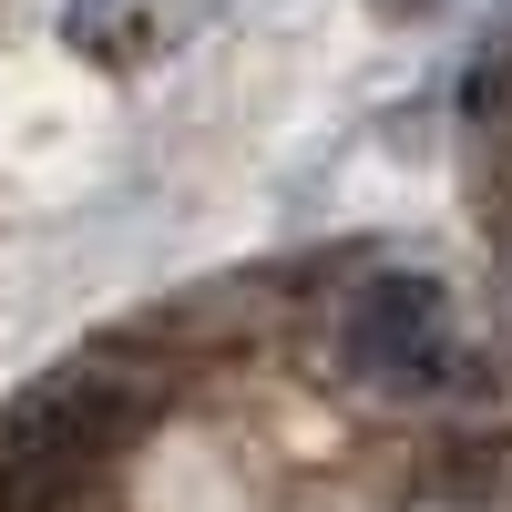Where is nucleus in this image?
Wrapping results in <instances>:
<instances>
[{"label": "nucleus", "mask_w": 512, "mask_h": 512, "mask_svg": "<svg viewBox=\"0 0 512 512\" xmlns=\"http://www.w3.org/2000/svg\"><path fill=\"white\" fill-rule=\"evenodd\" d=\"M338 349H349V369L369 379V390H441V379L461 369V338H451V297L431 277H369L349 297V318H338Z\"/></svg>", "instance_id": "obj_1"}, {"label": "nucleus", "mask_w": 512, "mask_h": 512, "mask_svg": "<svg viewBox=\"0 0 512 512\" xmlns=\"http://www.w3.org/2000/svg\"><path fill=\"white\" fill-rule=\"evenodd\" d=\"M216 0H62V52L93 72H144L164 52H185Z\"/></svg>", "instance_id": "obj_2"}, {"label": "nucleus", "mask_w": 512, "mask_h": 512, "mask_svg": "<svg viewBox=\"0 0 512 512\" xmlns=\"http://www.w3.org/2000/svg\"><path fill=\"white\" fill-rule=\"evenodd\" d=\"M93 461H72L52 441H31L21 420H0V512H82Z\"/></svg>", "instance_id": "obj_3"}, {"label": "nucleus", "mask_w": 512, "mask_h": 512, "mask_svg": "<svg viewBox=\"0 0 512 512\" xmlns=\"http://www.w3.org/2000/svg\"><path fill=\"white\" fill-rule=\"evenodd\" d=\"M379 11H441V0H379Z\"/></svg>", "instance_id": "obj_4"}]
</instances>
